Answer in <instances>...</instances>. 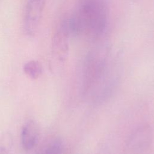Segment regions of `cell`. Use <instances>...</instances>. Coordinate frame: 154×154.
Listing matches in <instances>:
<instances>
[{
	"instance_id": "1",
	"label": "cell",
	"mask_w": 154,
	"mask_h": 154,
	"mask_svg": "<svg viewBox=\"0 0 154 154\" xmlns=\"http://www.w3.org/2000/svg\"><path fill=\"white\" fill-rule=\"evenodd\" d=\"M108 19L106 0H77L72 14L67 17L72 37L94 39L105 32Z\"/></svg>"
},
{
	"instance_id": "2",
	"label": "cell",
	"mask_w": 154,
	"mask_h": 154,
	"mask_svg": "<svg viewBox=\"0 0 154 154\" xmlns=\"http://www.w3.org/2000/svg\"><path fill=\"white\" fill-rule=\"evenodd\" d=\"M108 54L106 50H95L88 53L85 58L83 67L84 86L86 92L96 91L101 88L100 91L108 90L111 82L108 75L109 72Z\"/></svg>"
},
{
	"instance_id": "3",
	"label": "cell",
	"mask_w": 154,
	"mask_h": 154,
	"mask_svg": "<svg viewBox=\"0 0 154 154\" xmlns=\"http://www.w3.org/2000/svg\"><path fill=\"white\" fill-rule=\"evenodd\" d=\"M47 0H28L23 18V28L26 35L34 36L39 28Z\"/></svg>"
},
{
	"instance_id": "4",
	"label": "cell",
	"mask_w": 154,
	"mask_h": 154,
	"mask_svg": "<svg viewBox=\"0 0 154 154\" xmlns=\"http://www.w3.org/2000/svg\"><path fill=\"white\" fill-rule=\"evenodd\" d=\"M70 37L72 35L69 29L67 17H66L58 25L52 40V52L54 57L57 60L61 61L65 60Z\"/></svg>"
},
{
	"instance_id": "5",
	"label": "cell",
	"mask_w": 154,
	"mask_h": 154,
	"mask_svg": "<svg viewBox=\"0 0 154 154\" xmlns=\"http://www.w3.org/2000/svg\"><path fill=\"white\" fill-rule=\"evenodd\" d=\"M153 131L148 125H143L137 128L129 136L126 147L133 153H140L146 150L151 145Z\"/></svg>"
},
{
	"instance_id": "6",
	"label": "cell",
	"mask_w": 154,
	"mask_h": 154,
	"mask_svg": "<svg viewBox=\"0 0 154 154\" xmlns=\"http://www.w3.org/2000/svg\"><path fill=\"white\" fill-rule=\"evenodd\" d=\"M40 132L39 126L34 120H29L23 125L21 131V143L25 150L29 151L36 146Z\"/></svg>"
},
{
	"instance_id": "7",
	"label": "cell",
	"mask_w": 154,
	"mask_h": 154,
	"mask_svg": "<svg viewBox=\"0 0 154 154\" xmlns=\"http://www.w3.org/2000/svg\"><path fill=\"white\" fill-rule=\"evenodd\" d=\"M25 73L32 79L39 78L43 73L42 64L37 60H31L26 62L23 67Z\"/></svg>"
},
{
	"instance_id": "8",
	"label": "cell",
	"mask_w": 154,
	"mask_h": 154,
	"mask_svg": "<svg viewBox=\"0 0 154 154\" xmlns=\"http://www.w3.org/2000/svg\"><path fill=\"white\" fill-rule=\"evenodd\" d=\"M63 143L59 138L49 141L42 150L40 154H62Z\"/></svg>"
},
{
	"instance_id": "9",
	"label": "cell",
	"mask_w": 154,
	"mask_h": 154,
	"mask_svg": "<svg viewBox=\"0 0 154 154\" xmlns=\"http://www.w3.org/2000/svg\"><path fill=\"white\" fill-rule=\"evenodd\" d=\"M13 139L10 134H4L0 138V154H9Z\"/></svg>"
}]
</instances>
